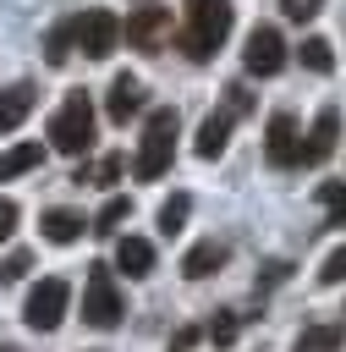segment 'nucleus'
I'll return each instance as SVG.
<instances>
[{"mask_svg": "<svg viewBox=\"0 0 346 352\" xmlns=\"http://www.w3.org/2000/svg\"><path fill=\"white\" fill-rule=\"evenodd\" d=\"M231 16H236L231 0H187V28L176 33L181 55H187V60H209V55L231 38Z\"/></svg>", "mask_w": 346, "mask_h": 352, "instance_id": "1", "label": "nucleus"}, {"mask_svg": "<svg viewBox=\"0 0 346 352\" xmlns=\"http://www.w3.org/2000/svg\"><path fill=\"white\" fill-rule=\"evenodd\" d=\"M49 148L71 154V160H82L93 148V104H88V94H66L60 99V110L49 116Z\"/></svg>", "mask_w": 346, "mask_h": 352, "instance_id": "2", "label": "nucleus"}, {"mask_svg": "<svg viewBox=\"0 0 346 352\" xmlns=\"http://www.w3.org/2000/svg\"><path fill=\"white\" fill-rule=\"evenodd\" d=\"M170 154H176V110H148L143 121V148L132 160V176L137 182H154L170 170Z\"/></svg>", "mask_w": 346, "mask_h": 352, "instance_id": "3", "label": "nucleus"}, {"mask_svg": "<svg viewBox=\"0 0 346 352\" xmlns=\"http://www.w3.org/2000/svg\"><path fill=\"white\" fill-rule=\"evenodd\" d=\"M121 292H115V275L110 264H88V286H82V319L93 330H115L121 324Z\"/></svg>", "mask_w": 346, "mask_h": 352, "instance_id": "4", "label": "nucleus"}, {"mask_svg": "<svg viewBox=\"0 0 346 352\" xmlns=\"http://www.w3.org/2000/svg\"><path fill=\"white\" fill-rule=\"evenodd\" d=\"M66 308H71V286H66L60 275H44V280L27 292L22 319H27V330H55V324L66 319Z\"/></svg>", "mask_w": 346, "mask_h": 352, "instance_id": "5", "label": "nucleus"}, {"mask_svg": "<svg viewBox=\"0 0 346 352\" xmlns=\"http://www.w3.org/2000/svg\"><path fill=\"white\" fill-rule=\"evenodd\" d=\"M71 38H77V50L88 60H104L121 44V22L110 11H82V16H71Z\"/></svg>", "mask_w": 346, "mask_h": 352, "instance_id": "6", "label": "nucleus"}, {"mask_svg": "<svg viewBox=\"0 0 346 352\" xmlns=\"http://www.w3.org/2000/svg\"><path fill=\"white\" fill-rule=\"evenodd\" d=\"M242 66H247L253 77H275V72L286 66V38H280V28H253V33H247V50H242Z\"/></svg>", "mask_w": 346, "mask_h": 352, "instance_id": "7", "label": "nucleus"}, {"mask_svg": "<svg viewBox=\"0 0 346 352\" xmlns=\"http://www.w3.org/2000/svg\"><path fill=\"white\" fill-rule=\"evenodd\" d=\"M126 44H137V50H159V44H170V11L154 6V0H143V6L126 16Z\"/></svg>", "mask_w": 346, "mask_h": 352, "instance_id": "8", "label": "nucleus"}, {"mask_svg": "<svg viewBox=\"0 0 346 352\" xmlns=\"http://www.w3.org/2000/svg\"><path fill=\"white\" fill-rule=\"evenodd\" d=\"M143 104H148V94H143V77H132V72H115V77H110V94H104V116H110L115 126H126L132 116H143Z\"/></svg>", "mask_w": 346, "mask_h": 352, "instance_id": "9", "label": "nucleus"}, {"mask_svg": "<svg viewBox=\"0 0 346 352\" xmlns=\"http://www.w3.org/2000/svg\"><path fill=\"white\" fill-rule=\"evenodd\" d=\"M264 154H269V165H302V138H297V121L286 116V110H275L269 116V132H264Z\"/></svg>", "mask_w": 346, "mask_h": 352, "instance_id": "10", "label": "nucleus"}, {"mask_svg": "<svg viewBox=\"0 0 346 352\" xmlns=\"http://www.w3.org/2000/svg\"><path fill=\"white\" fill-rule=\"evenodd\" d=\"M335 138H341V110H319L313 116V132H308V143H302V165H324L330 154H335Z\"/></svg>", "mask_w": 346, "mask_h": 352, "instance_id": "11", "label": "nucleus"}, {"mask_svg": "<svg viewBox=\"0 0 346 352\" xmlns=\"http://www.w3.org/2000/svg\"><path fill=\"white\" fill-rule=\"evenodd\" d=\"M38 231H44V242H55V248H71L82 231H93V220H82L77 209H49V214L38 220Z\"/></svg>", "mask_w": 346, "mask_h": 352, "instance_id": "12", "label": "nucleus"}, {"mask_svg": "<svg viewBox=\"0 0 346 352\" xmlns=\"http://www.w3.org/2000/svg\"><path fill=\"white\" fill-rule=\"evenodd\" d=\"M33 104H38V88H33V82H11V88L0 94V138H5V132H16V126L27 121V110H33Z\"/></svg>", "mask_w": 346, "mask_h": 352, "instance_id": "13", "label": "nucleus"}, {"mask_svg": "<svg viewBox=\"0 0 346 352\" xmlns=\"http://www.w3.org/2000/svg\"><path fill=\"white\" fill-rule=\"evenodd\" d=\"M115 264L126 270V280H143V275L154 270V242H143V236H121V242H115Z\"/></svg>", "mask_w": 346, "mask_h": 352, "instance_id": "14", "label": "nucleus"}, {"mask_svg": "<svg viewBox=\"0 0 346 352\" xmlns=\"http://www.w3.org/2000/svg\"><path fill=\"white\" fill-rule=\"evenodd\" d=\"M225 138H231V110H220V116H203V126H198V160H214V154H225Z\"/></svg>", "mask_w": 346, "mask_h": 352, "instance_id": "15", "label": "nucleus"}, {"mask_svg": "<svg viewBox=\"0 0 346 352\" xmlns=\"http://www.w3.org/2000/svg\"><path fill=\"white\" fill-rule=\"evenodd\" d=\"M220 264H225V242L209 236V242H198V248L181 258V275H187V280H203V275H214Z\"/></svg>", "mask_w": 346, "mask_h": 352, "instance_id": "16", "label": "nucleus"}, {"mask_svg": "<svg viewBox=\"0 0 346 352\" xmlns=\"http://www.w3.org/2000/svg\"><path fill=\"white\" fill-rule=\"evenodd\" d=\"M126 165H121V154H104V160H88V165H77V187H110L115 176H121Z\"/></svg>", "mask_w": 346, "mask_h": 352, "instance_id": "17", "label": "nucleus"}, {"mask_svg": "<svg viewBox=\"0 0 346 352\" xmlns=\"http://www.w3.org/2000/svg\"><path fill=\"white\" fill-rule=\"evenodd\" d=\"M341 341H346L341 324H308L297 336V352H341Z\"/></svg>", "mask_w": 346, "mask_h": 352, "instance_id": "18", "label": "nucleus"}, {"mask_svg": "<svg viewBox=\"0 0 346 352\" xmlns=\"http://www.w3.org/2000/svg\"><path fill=\"white\" fill-rule=\"evenodd\" d=\"M187 214H192V198H187V192H170V198L159 204V236H176V231L187 226Z\"/></svg>", "mask_w": 346, "mask_h": 352, "instance_id": "19", "label": "nucleus"}, {"mask_svg": "<svg viewBox=\"0 0 346 352\" xmlns=\"http://www.w3.org/2000/svg\"><path fill=\"white\" fill-rule=\"evenodd\" d=\"M33 165H44V148H38V143H22V148L0 154V176H22V170H33Z\"/></svg>", "mask_w": 346, "mask_h": 352, "instance_id": "20", "label": "nucleus"}, {"mask_svg": "<svg viewBox=\"0 0 346 352\" xmlns=\"http://www.w3.org/2000/svg\"><path fill=\"white\" fill-rule=\"evenodd\" d=\"M132 214V198H110L99 214H93V236H115V226Z\"/></svg>", "mask_w": 346, "mask_h": 352, "instance_id": "21", "label": "nucleus"}, {"mask_svg": "<svg viewBox=\"0 0 346 352\" xmlns=\"http://www.w3.org/2000/svg\"><path fill=\"white\" fill-rule=\"evenodd\" d=\"M302 66L324 77V72L335 66V50H330V38H302Z\"/></svg>", "mask_w": 346, "mask_h": 352, "instance_id": "22", "label": "nucleus"}, {"mask_svg": "<svg viewBox=\"0 0 346 352\" xmlns=\"http://www.w3.org/2000/svg\"><path fill=\"white\" fill-rule=\"evenodd\" d=\"M71 50H77V38H71V22H66V28H55V33H49L44 60H49V66H66V60H71Z\"/></svg>", "mask_w": 346, "mask_h": 352, "instance_id": "23", "label": "nucleus"}, {"mask_svg": "<svg viewBox=\"0 0 346 352\" xmlns=\"http://www.w3.org/2000/svg\"><path fill=\"white\" fill-rule=\"evenodd\" d=\"M236 330H242V314H231V308H220V314L209 319V341H214V346H231Z\"/></svg>", "mask_w": 346, "mask_h": 352, "instance_id": "24", "label": "nucleus"}, {"mask_svg": "<svg viewBox=\"0 0 346 352\" xmlns=\"http://www.w3.org/2000/svg\"><path fill=\"white\" fill-rule=\"evenodd\" d=\"M319 204L330 209V226H346V182H324L319 187Z\"/></svg>", "mask_w": 346, "mask_h": 352, "instance_id": "25", "label": "nucleus"}, {"mask_svg": "<svg viewBox=\"0 0 346 352\" xmlns=\"http://www.w3.org/2000/svg\"><path fill=\"white\" fill-rule=\"evenodd\" d=\"M27 270H33V253H22V248H16V253H5V264H0V280H22Z\"/></svg>", "mask_w": 346, "mask_h": 352, "instance_id": "26", "label": "nucleus"}, {"mask_svg": "<svg viewBox=\"0 0 346 352\" xmlns=\"http://www.w3.org/2000/svg\"><path fill=\"white\" fill-rule=\"evenodd\" d=\"M319 280H324V286H341V280H346V248H335V253L324 258V270H319Z\"/></svg>", "mask_w": 346, "mask_h": 352, "instance_id": "27", "label": "nucleus"}, {"mask_svg": "<svg viewBox=\"0 0 346 352\" xmlns=\"http://www.w3.org/2000/svg\"><path fill=\"white\" fill-rule=\"evenodd\" d=\"M280 11H286L291 22H308V16H319V11H324V0H280Z\"/></svg>", "mask_w": 346, "mask_h": 352, "instance_id": "28", "label": "nucleus"}, {"mask_svg": "<svg viewBox=\"0 0 346 352\" xmlns=\"http://www.w3.org/2000/svg\"><path fill=\"white\" fill-rule=\"evenodd\" d=\"M225 110H231V116H247V110H253V94H247L242 82H231V88H225Z\"/></svg>", "mask_w": 346, "mask_h": 352, "instance_id": "29", "label": "nucleus"}, {"mask_svg": "<svg viewBox=\"0 0 346 352\" xmlns=\"http://www.w3.org/2000/svg\"><path fill=\"white\" fill-rule=\"evenodd\" d=\"M16 214H22V209H16L11 198H0V242H5L11 231H16Z\"/></svg>", "mask_w": 346, "mask_h": 352, "instance_id": "30", "label": "nucleus"}, {"mask_svg": "<svg viewBox=\"0 0 346 352\" xmlns=\"http://www.w3.org/2000/svg\"><path fill=\"white\" fill-rule=\"evenodd\" d=\"M192 341H198V330H192V324H181V330H176V336H170V352H187V346H192Z\"/></svg>", "mask_w": 346, "mask_h": 352, "instance_id": "31", "label": "nucleus"}, {"mask_svg": "<svg viewBox=\"0 0 346 352\" xmlns=\"http://www.w3.org/2000/svg\"><path fill=\"white\" fill-rule=\"evenodd\" d=\"M5 352H16V346H5Z\"/></svg>", "mask_w": 346, "mask_h": 352, "instance_id": "32", "label": "nucleus"}]
</instances>
